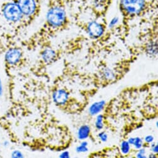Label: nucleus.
<instances>
[{"instance_id": "nucleus-1", "label": "nucleus", "mask_w": 158, "mask_h": 158, "mask_svg": "<svg viewBox=\"0 0 158 158\" xmlns=\"http://www.w3.org/2000/svg\"><path fill=\"white\" fill-rule=\"evenodd\" d=\"M1 13L5 20L10 23H16L23 17L18 4L15 2H8L3 3Z\"/></svg>"}, {"instance_id": "nucleus-2", "label": "nucleus", "mask_w": 158, "mask_h": 158, "mask_svg": "<svg viewBox=\"0 0 158 158\" xmlns=\"http://www.w3.org/2000/svg\"><path fill=\"white\" fill-rule=\"evenodd\" d=\"M65 18V11L63 9L58 7L51 8L47 14L48 23L54 27L61 25L64 22Z\"/></svg>"}, {"instance_id": "nucleus-3", "label": "nucleus", "mask_w": 158, "mask_h": 158, "mask_svg": "<svg viewBox=\"0 0 158 158\" xmlns=\"http://www.w3.org/2000/svg\"><path fill=\"white\" fill-rule=\"evenodd\" d=\"M121 5L127 13L137 14L143 9L144 0H121Z\"/></svg>"}, {"instance_id": "nucleus-4", "label": "nucleus", "mask_w": 158, "mask_h": 158, "mask_svg": "<svg viewBox=\"0 0 158 158\" xmlns=\"http://www.w3.org/2000/svg\"><path fill=\"white\" fill-rule=\"evenodd\" d=\"M23 53L21 50L16 47H13L8 49L5 54V64L8 66H15L19 63L22 59Z\"/></svg>"}, {"instance_id": "nucleus-5", "label": "nucleus", "mask_w": 158, "mask_h": 158, "mask_svg": "<svg viewBox=\"0 0 158 158\" xmlns=\"http://www.w3.org/2000/svg\"><path fill=\"white\" fill-rule=\"evenodd\" d=\"M52 98L56 105L64 107L69 100V94L64 89H58L53 91Z\"/></svg>"}, {"instance_id": "nucleus-6", "label": "nucleus", "mask_w": 158, "mask_h": 158, "mask_svg": "<svg viewBox=\"0 0 158 158\" xmlns=\"http://www.w3.org/2000/svg\"><path fill=\"white\" fill-rule=\"evenodd\" d=\"M16 2L23 16H30L34 13L36 9L35 0H18Z\"/></svg>"}, {"instance_id": "nucleus-7", "label": "nucleus", "mask_w": 158, "mask_h": 158, "mask_svg": "<svg viewBox=\"0 0 158 158\" xmlns=\"http://www.w3.org/2000/svg\"><path fill=\"white\" fill-rule=\"evenodd\" d=\"M106 105V102L104 100L96 101L93 103L88 108V114L91 116H96L102 113Z\"/></svg>"}, {"instance_id": "nucleus-8", "label": "nucleus", "mask_w": 158, "mask_h": 158, "mask_svg": "<svg viewBox=\"0 0 158 158\" xmlns=\"http://www.w3.org/2000/svg\"><path fill=\"white\" fill-rule=\"evenodd\" d=\"M88 31L91 37L98 38L101 36L104 33V28L100 23L93 21L88 25Z\"/></svg>"}, {"instance_id": "nucleus-9", "label": "nucleus", "mask_w": 158, "mask_h": 158, "mask_svg": "<svg viewBox=\"0 0 158 158\" xmlns=\"http://www.w3.org/2000/svg\"><path fill=\"white\" fill-rule=\"evenodd\" d=\"M91 128L88 124H83L78 128L76 133V136L79 141L87 140L91 135Z\"/></svg>"}, {"instance_id": "nucleus-10", "label": "nucleus", "mask_w": 158, "mask_h": 158, "mask_svg": "<svg viewBox=\"0 0 158 158\" xmlns=\"http://www.w3.org/2000/svg\"><path fill=\"white\" fill-rule=\"evenodd\" d=\"M41 57L45 63H51L55 59V52L50 48H46L42 52Z\"/></svg>"}, {"instance_id": "nucleus-11", "label": "nucleus", "mask_w": 158, "mask_h": 158, "mask_svg": "<svg viewBox=\"0 0 158 158\" xmlns=\"http://www.w3.org/2000/svg\"><path fill=\"white\" fill-rule=\"evenodd\" d=\"M101 77L105 81H111L115 78L116 73L113 69L109 67H105L101 71Z\"/></svg>"}, {"instance_id": "nucleus-12", "label": "nucleus", "mask_w": 158, "mask_h": 158, "mask_svg": "<svg viewBox=\"0 0 158 158\" xmlns=\"http://www.w3.org/2000/svg\"><path fill=\"white\" fill-rule=\"evenodd\" d=\"M119 148L120 153L125 156L129 155L132 149L131 146L128 143L127 139H123L121 141Z\"/></svg>"}, {"instance_id": "nucleus-13", "label": "nucleus", "mask_w": 158, "mask_h": 158, "mask_svg": "<svg viewBox=\"0 0 158 158\" xmlns=\"http://www.w3.org/2000/svg\"><path fill=\"white\" fill-rule=\"evenodd\" d=\"M105 116L104 115L100 113L96 116L95 121H94V126L98 131L103 130L105 126Z\"/></svg>"}, {"instance_id": "nucleus-14", "label": "nucleus", "mask_w": 158, "mask_h": 158, "mask_svg": "<svg viewBox=\"0 0 158 158\" xmlns=\"http://www.w3.org/2000/svg\"><path fill=\"white\" fill-rule=\"evenodd\" d=\"M75 151L77 154H85L89 151V143L86 141H81L75 148Z\"/></svg>"}, {"instance_id": "nucleus-15", "label": "nucleus", "mask_w": 158, "mask_h": 158, "mask_svg": "<svg viewBox=\"0 0 158 158\" xmlns=\"http://www.w3.org/2000/svg\"><path fill=\"white\" fill-rule=\"evenodd\" d=\"M145 144L144 143L143 139L139 136H135L134 138L133 143L131 146L132 148H133L135 151H137L143 147H144Z\"/></svg>"}, {"instance_id": "nucleus-16", "label": "nucleus", "mask_w": 158, "mask_h": 158, "mask_svg": "<svg viewBox=\"0 0 158 158\" xmlns=\"http://www.w3.org/2000/svg\"><path fill=\"white\" fill-rule=\"evenodd\" d=\"M146 51L148 54L151 55H156L157 51V43L154 42H151L149 44H148L146 47Z\"/></svg>"}, {"instance_id": "nucleus-17", "label": "nucleus", "mask_w": 158, "mask_h": 158, "mask_svg": "<svg viewBox=\"0 0 158 158\" xmlns=\"http://www.w3.org/2000/svg\"><path fill=\"white\" fill-rule=\"evenodd\" d=\"M135 158H148V154L146 149L145 147H143L137 151H136Z\"/></svg>"}, {"instance_id": "nucleus-18", "label": "nucleus", "mask_w": 158, "mask_h": 158, "mask_svg": "<svg viewBox=\"0 0 158 158\" xmlns=\"http://www.w3.org/2000/svg\"><path fill=\"white\" fill-rule=\"evenodd\" d=\"M98 138L102 143H106L108 141L109 135L107 133V132L103 130H101L99 131L98 134Z\"/></svg>"}, {"instance_id": "nucleus-19", "label": "nucleus", "mask_w": 158, "mask_h": 158, "mask_svg": "<svg viewBox=\"0 0 158 158\" xmlns=\"http://www.w3.org/2000/svg\"><path fill=\"white\" fill-rule=\"evenodd\" d=\"M143 139L144 144H148V145L151 144V143L154 142V140H155L154 136L153 135H152V134H147Z\"/></svg>"}, {"instance_id": "nucleus-20", "label": "nucleus", "mask_w": 158, "mask_h": 158, "mask_svg": "<svg viewBox=\"0 0 158 158\" xmlns=\"http://www.w3.org/2000/svg\"><path fill=\"white\" fill-rule=\"evenodd\" d=\"M11 158H25L24 154L19 150H14L11 153Z\"/></svg>"}, {"instance_id": "nucleus-21", "label": "nucleus", "mask_w": 158, "mask_h": 158, "mask_svg": "<svg viewBox=\"0 0 158 158\" xmlns=\"http://www.w3.org/2000/svg\"><path fill=\"white\" fill-rule=\"evenodd\" d=\"M149 146V147H150L151 152H152L153 154H158V145L156 143L153 142L152 143H151Z\"/></svg>"}, {"instance_id": "nucleus-22", "label": "nucleus", "mask_w": 158, "mask_h": 158, "mask_svg": "<svg viewBox=\"0 0 158 158\" xmlns=\"http://www.w3.org/2000/svg\"><path fill=\"white\" fill-rule=\"evenodd\" d=\"M58 158H71V157L70 152L67 150H64L60 153Z\"/></svg>"}, {"instance_id": "nucleus-23", "label": "nucleus", "mask_w": 158, "mask_h": 158, "mask_svg": "<svg viewBox=\"0 0 158 158\" xmlns=\"http://www.w3.org/2000/svg\"><path fill=\"white\" fill-rule=\"evenodd\" d=\"M118 21V18H116V17H115V18H113V19L111 20V21H110V24H109V27H113V26H114L115 25H116V24H117Z\"/></svg>"}, {"instance_id": "nucleus-24", "label": "nucleus", "mask_w": 158, "mask_h": 158, "mask_svg": "<svg viewBox=\"0 0 158 158\" xmlns=\"http://www.w3.org/2000/svg\"><path fill=\"white\" fill-rule=\"evenodd\" d=\"M148 158H158L157 157V154H153V153L151 152L150 154H149L148 155Z\"/></svg>"}, {"instance_id": "nucleus-25", "label": "nucleus", "mask_w": 158, "mask_h": 158, "mask_svg": "<svg viewBox=\"0 0 158 158\" xmlns=\"http://www.w3.org/2000/svg\"><path fill=\"white\" fill-rule=\"evenodd\" d=\"M73 158H80V157H78V156H75V157H73Z\"/></svg>"}, {"instance_id": "nucleus-26", "label": "nucleus", "mask_w": 158, "mask_h": 158, "mask_svg": "<svg viewBox=\"0 0 158 158\" xmlns=\"http://www.w3.org/2000/svg\"><path fill=\"white\" fill-rule=\"evenodd\" d=\"M130 158H135V156H131Z\"/></svg>"}, {"instance_id": "nucleus-27", "label": "nucleus", "mask_w": 158, "mask_h": 158, "mask_svg": "<svg viewBox=\"0 0 158 158\" xmlns=\"http://www.w3.org/2000/svg\"><path fill=\"white\" fill-rule=\"evenodd\" d=\"M100 1H104V0H100Z\"/></svg>"}]
</instances>
